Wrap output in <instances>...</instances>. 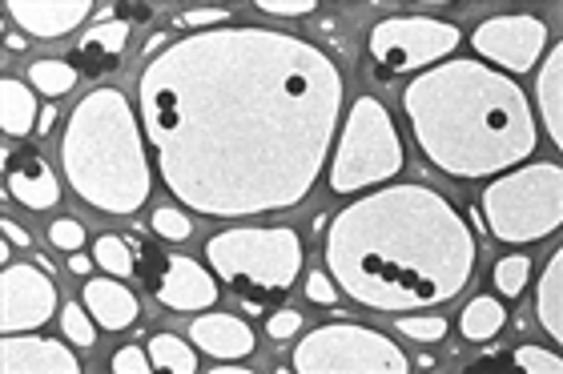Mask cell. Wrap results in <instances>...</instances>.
I'll return each instance as SVG.
<instances>
[{
    "label": "cell",
    "mask_w": 563,
    "mask_h": 374,
    "mask_svg": "<svg viewBox=\"0 0 563 374\" xmlns=\"http://www.w3.org/2000/svg\"><path fill=\"white\" fill-rule=\"evenodd\" d=\"M65 153H97L81 162H65L73 186L89 206L133 213L150 194V174L141 162L130 106L118 97V89H101L73 113Z\"/></svg>",
    "instance_id": "6da1fadb"
},
{
    "label": "cell",
    "mask_w": 563,
    "mask_h": 374,
    "mask_svg": "<svg viewBox=\"0 0 563 374\" xmlns=\"http://www.w3.org/2000/svg\"><path fill=\"white\" fill-rule=\"evenodd\" d=\"M206 254L254 315L266 306V298L290 290L302 266V242L286 226L282 230H225L206 242Z\"/></svg>",
    "instance_id": "7a4b0ae2"
},
{
    "label": "cell",
    "mask_w": 563,
    "mask_h": 374,
    "mask_svg": "<svg viewBox=\"0 0 563 374\" xmlns=\"http://www.w3.org/2000/svg\"><path fill=\"white\" fill-rule=\"evenodd\" d=\"M560 165H531L487 189L483 210L495 238L536 242L560 230Z\"/></svg>",
    "instance_id": "3957f363"
},
{
    "label": "cell",
    "mask_w": 563,
    "mask_h": 374,
    "mask_svg": "<svg viewBox=\"0 0 563 374\" xmlns=\"http://www.w3.org/2000/svg\"><path fill=\"white\" fill-rule=\"evenodd\" d=\"M402 165V145L395 138L390 113L378 106L375 97H358L346 121V138L339 145V162L330 169V189L334 194H351L371 182L399 174Z\"/></svg>",
    "instance_id": "277c9868"
},
{
    "label": "cell",
    "mask_w": 563,
    "mask_h": 374,
    "mask_svg": "<svg viewBox=\"0 0 563 374\" xmlns=\"http://www.w3.org/2000/svg\"><path fill=\"white\" fill-rule=\"evenodd\" d=\"M294 371L314 374V371H390L402 374L407 359L399 346L375 330L363 327H322L306 334L294 351Z\"/></svg>",
    "instance_id": "5b68a950"
},
{
    "label": "cell",
    "mask_w": 563,
    "mask_h": 374,
    "mask_svg": "<svg viewBox=\"0 0 563 374\" xmlns=\"http://www.w3.org/2000/svg\"><path fill=\"white\" fill-rule=\"evenodd\" d=\"M133 250V262H137L141 282L150 286V294H157L169 310H206V306L218 302V278H210L198 262L189 257H169L162 250H150L125 238Z\"/></svg>",
    "instance_id": "8992f818"
},
{
    "label": "cell",
    "mask_w": 563,
    "mask_h": 374,
    "mask_svg": "<svg viewBox=\"0 0 563 374\" xmlns=\"http://www.w3.org/2000/svg\"><path fill=\"white\" fill-rule=\"evenodd\" d=\"M459 45V29L446 21H427V16H399V21H383L371 33V53L383 65V73H399L427 65V61L443 57Z\"/></svg>",
    "instance_id": "52a82bcc"
},
{
    "label": "cell",
    "mask_w": 563,
    "mask_h": 374,
    "mask_svg": "<svg viewBox=\"0 0 563 374\" xmlns=\"http://www.w3.org/2000/svg\"><path fill=\"white\" fill-rule=\"evenodd\" d=\"M548 24L536 16H492L475 29V53L511 73H528L543 53Z\"/></svg>",
    "instance_id": "ba28073f"
},
{
    "label": "cell",
    "mask_w": 563,
    "mask_h": 374,
    "mask_svg": "<svg viewBox=\"0 0 563 374\" xmlns=\"http://www.w3.org/2000/svg\"><path fill=\"white\" fill-rule=\"evenodd\" d=\"M4 302H0V327L4 334H24L48 322L53 306H57V286L41 274L36 266H9L0 278Z\"/></svg>",
    "instance_id": "9c48e42d"
},
{
    "label": "cell",
    "mask_w": 563,
    "mask_h": 374,
    "mask_svg": "<svg viewBox=\"0 0 563 374\" xmlns=\"http://www.w3.org/2000/svg\"><path fill=\"white\" fill-rule=\"evenodd\" d=\"M0 371L4 374H77L81 363L65 351L57 339H36V334H9L0 342Z\"/></svg>",
    "instance_id": "30bf717a"
},
{
    "label": "cell",
    "mask_w": 563,
    "mask_h": 374,
    "mask_svg": "<svg viewBox=\"0 0 563 374\" xmlns=\"http://www.w3.org/2000/svg\"><path fill=\"white\" fill-rule=\"evenodd\" d=\"M189 342L198 346V351L213 354L218 363H230V359H250L258 339H254V330L234 315H201L194 318V327H189Z\"/></svg>",
    "instance_id": "8fae6325"
},
{
    "label": "cell",
    "mask_w": 563,
    "mask_h": 374,
    "mask_svg": "<svg viewBox=\"0 0 563 374\" xmlns=\"http://www.w3.org/2000/svg\"><path fill=\"white\" fill-rule=\"evenodd\" d=\"M4 177H9V189L12 198L29 206V210H48V206H57L60 189H57V177L41 162V153L36 150H21V153H9V162H4Z\"/></svg>",
    "instance_id": "7c38bea8"
},
{
    "label": "cell",
    "mask_w": 563,
    "mask_h": 374,
    "mask_svg": "<svg viewBox=\"0 0 563 374\" xmlns=\"http://www.w3.org/2000/svg\"><path fill=\"white\" fill-rule=\"evenodd\" d=\"M9 16L33 36H65L89 16V0H16L9 4Z\"/></svg>",
    "instance_id": "4fadbf2b"
},
{
    "label": "cell",
    "mask_w": 563,
    "mask_h": 374,
    "mask_svg": "<svg viewBox=\"0 0 563 374\" xmlns=\"http://www.w3.org/2000/svg\"><path fill=\"white\" fill-rule=\"evenodd\" d=\"M85 306L97 318L101 330H121L137 322V298L130 286H121L113 278H89L85 282Z\"/></svg>",
    "instance_id": "5bb4252c"
},
{
    "label": "cell",
    "mask_w": 563,
    "mask_h": 374,
    "mask_svg": "<svg viewBox=\"0 0 563 374\" xmlns=\"http://www.w3.org/2000/svg\"><path fill=\"white\" fill-rule=\"evenodd\" d=\"M125 41H130V21H106V24H97L93 33L85 36L81 48L73 53V61H81V69L89 73V77L113 73L121 65Z\"/></svg>",
    "instance_id": "9a60e30c"
},
{
    "label": "cell",
    "mask_w": 563,
    "mask_h": 374,
    "mask_svg": "<svg viewBox=\"0 0 563 374\" xmlns=\"http://www.w3.org/2000/svg\"><path fill=\"white\" fill-rule=\"evenodd\" d=\"M540 118L543 125H548V138L555 141V145H563V118H560V106H563V48L555 45L552 53H548V61H543L540 69Z\"/></svg>",
    "instance_id": "2e32d148"
},
{
    "label": "cell",
    "mask_w": 563,
    "mask_h": 374,
    "mask_svg": "<svg viewBox=\"0 0 563 374\" xmlns=\"http://www.w3.org/2000/svg\"><path fill=\"white\" fill-rule=\"evenodd\" d=\"M41 113H36V97L24 89V81H4L0 85V125L12 138H24L29 129H36Z\"/></svg>",
    "instance_id": "e0dca14e"
},
{
    "label": "cell",
    "mask_w": 563,
    "mask_h": 374,
    "mask_svg": "<svg viewBox=\"0 0 563 374\" xmlns=\"http://www.w3.org/2000/svg\"><path fill=\"white\" fill-rule=\"evenodd\" d=\"M560 294H563V254H552L548 270H543V282H540V298H536V315H540L543 330L552 334L555 342L563 339V310H560Z\"/></svg>",
    "instance_id": "ac0fdd59"
},
{
    "label": "cell",
    "mask_w": 563,
    "mask_h": 374,
    "mask_svg": "<svg viewBox=\"0 0 563 374\" xmlns=\"http://www.w3.org/2000/svg\"><path fill=\"white\" fill-rule=\"evenodd\" d=\"M504 327H507V310L495 302V298H475V302H467L463 318H459V330H463V339H471V342L495 339Z\"/></svg>",
    "instance_id": "d6986e66"
},
{
    "label": "cell",
    "mask_w": 563,
    "mask_h": 374,
    "mask_svg": "<svg viewBox=\"0 0 563 374\" xmlns=\"http://www.w3.org/2000/svg\"><path fill=\"white\" fill-rule=\"evenodd\" d=\"M150 359L157 371L198 374V354L189 351V342L177 339V334H157V339L150 342Z\"/></svg>",
    "instance_id": "ffe728a7"
},
{
    "label": "cell",
    "mask_w": 563,
    "mask_h": 374,
    "mask_svg": "<svg viewBox=\"0 0 563 374\" xmlns=\"http://www.w3.org/2000/svg\"><path fill=\"white\" fill-rule=\"evenodd\" d=\"M29 85H33L36 94H45L48 101H57V97L73 94L77 69H73L69 61H36L33 69H29Z\"/></svg>",
    "instance_id": "44dd1931"
},
{
    "label": "cell",
    "mask_w": 563,
    "mask_h": 374,
    "mask_svg": "<svg viewBox=\"0 0 563 374\" xmlns=\"http://www.w3.org/2000/svg\"><path fill=\"white\" fill-rule=\"evenodd\" d=\"M93 257H97V266L109 270L113 278H130V274H137V262H133L130 242H125V238H113V234L97 238Z\"/></svg>",
    "instance_id": "7402d4cb"
},
{
    "label": "cell",
    "mask_w": 563,
    "mask_h": 374,
    "mask_svg": "<svg viewBox=\"0 0 563 374\" xmlns=\"http://www.w3.org/2000/svg\"><path fill=\"white\" fill-rule=\"evenodd\" d=\"M528 274H531V262L523 254L504 257V262H495V290L507 294V298H519L523 286H528Z\"/></svg>",
    "instance_id": "603a6c76"
},
{
    "label": "cell",
    "mask_w": 563,
    "mask_h": 374,
    "mask_svg": "<svg viewBox=\"0 0 563 374\" xmlns=\"http://www.w3.org/2000/svg\"><path fill=\"white\" fill-rule=\"evenodd\" d=\"M60 327H65V334H69L73 346H93L97 342L93 318L85 315V306H77V302H69L65 310H60Z\"/></svg>",
    "instance_id": "cb8c5ba5"
},
{
    "label": "cell",
    "mask_w": 563,
    "mask_h": 374,
    "mask_svg": "<svg viewBox=\"0 0 563 374\" xmlns=\"http://www.w3.org/2000/svg\"><path fill=\"white\" fill-rule=\"evenodd\" d=\"M516 363L531 374H560L563 359L552 351H540V346H516Z\"/></svg>",
    "instance_id": "d4e9b609"
},
{
    "label": "cell",
    "mask_w": 563,
    "mask_h": 374,
    "mask_svg": "<svg viewBox=\"0 0 563 374\" xmlns=\"http://www.w3.org/2000/svg\"><path fill=\"white\" fill-rule=\"evenodd\" d=\"M48 242L57 250H65V254H77L85 246V226L73 222V218H60V222L48 226Z\"/></svg>",
    "instance_id": "484cf974"
},
{
    "label": "cell",
    "mask_w": 563,
    "mask_h": 374,
    "mask_svg": "<svg viewBox=\"0 0 563 374\" xmlns=\"http://www.w3.org/2000/svg\"><path fill=\"white\" fill-rule=\"evenodd\" d=\"M194 222H186V213L177 210H157L153 213V234H162L165 242H186Z\"/></svg>",
    "instance_id": "4316f807"
},
{
    "label": "cell",
    "mask_w": 563,
    "mask_h": 374,
    "mask_svg": "<svg viewBox=\"0 0 563 374\" xmlns=\"http://www.w3.org/2000/svg\"><path fill=\"white\" fill-rule=\"evenodd\" d=\"M399 330L415 342H439L446 334V318H399Z\"/></svg>",
    "instance_id": "83f0119b"
},
{
    "label": "cell",
    "mask_w": 563,
    "mask_h": 374,
    "mask_svg": "<svg viewBox=\"0 0 563 374\" xmlns=\"http://www.w3.org/2000/svg\"><path fill=\"white\" fill-rule=\"evenodd\" d=\"M113 371L118 374H150L153 371V359L145 351H141V346H121L118 354H113Z\"/></svg>",
    "instance_id": "f1b7e54d"
},
{
    "label": "cell",
    "mask_w": 563,
    "mask_h": 374,
    "mask_svg": "<svg viewBox=\"0 0 563 374\" xmlns=\"http://www.w3.org/2000/svg\"><path fill=\"white\" fill-rule=\"evenodd\" d=\"M306 298H310V302H318V306H334L339 302V286H334V282L327 278V274H310V278H306Z\"/></svg>",
    "instance_id": "f546056e"
},
{
    "label": "cell",
    "mask_w": 563,
    "mask_h": 374,
    "mask_svg": "<svg viewBox=\"0 0 563 374\" xmlns=\"http://www.w3.org/2000/svg\"><path fill=\"white\" fill-rule=\"evenodd\" d=\"M302 327V315L298 310H278V315H271L266 318V330H271V339H290L294 330Z\"/></svg>",
    "instance_id": "4dcf8cb0"
},
{
    "label": "cell",
    "mask_w": 563,
    "mask_h": 374,
    "mask_svg": "<svg viewBox=\"0 0 563 374\" xmlns=\"http://www.w3.org/2000/svg\"><path fill=\"white\" fill-rule=\"evenodd\" d=\"M262 12H274V16H306L314 12V0H258Z\"/></svg>",
    "instance_id": "1f68e13d"
},
{
    "label": "cell",
    "mask_w": 563,
    "mask_h": 374,
    "mask_svg": "<svg viewBox=\"0 0 563 374\" xmlns=\"http://www.w3.org/2000/svg\"><path fill=\"white\" fill-rule=\"evenodd\" d=\"M218 21H225L222 9H198V12H186L177 24H181V29H201V24H218Z\"/></svg>",
    "instance_id": "d6a6232c"
},
{
    "label": "cell",
    "mask_w": 563,
    "mask_h": 374,
    "mask_svg": "<svg viewBox=\"0 0 563 374\" xmlns=\"http://www.w3.org/2000/svg\"><path fill=\"white\" fill-rule=\"evenodd\" d=\"M0 230H4V238H9V242H16V246H33V238H29V230H21V226L16 222H9V218H4V222H0Z\"/></svg>",
    "instance_id": "836d02e7"
},
{
    "label": "cell",
    "mask_w": 563,
    "mask_h": 374,
    "mask_svg": "<svg viewBox=\"0 0 563 374\" xmlns=\"http://www.w3.org/2000/svg\"><path fill=\"white\" fill-rule=\"evenodd\" d=\"M93 262H97V257H89V254H69V270H73V274H81V278L89 274V266H93Z\"/></svg>",
    "instance_id": "e575fe53"
},
{
    "label": "cell",
    "mask_w": 563,
    "mask_h": 374,
    "mask_svg": "<svg viewBox=\"0 0 563 374\" xmlns=\"http://www.w3.org/2000/svg\"><path fill=\"white\" fill-rule=\"evenodd\" d=\"M53 125H57V109H45V113H41V121H36V133H48Z\"/></svg>",
    "instance_id": "d590c367"
}]
</instances>
